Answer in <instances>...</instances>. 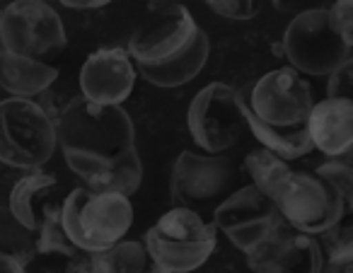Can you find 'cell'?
Here are the masks:
<instances>
[{
    "label": "cell",
    "instance_id": "12",
    "mask_svg": "<svg viewBox=\"0 0 353 273\" xmlns=\"http://www.w3.org/2000/svg\"><path fill=\"white\" fill-rule=\"evenodd\" d=\"M232 176H235V170L228 157L184 150L172 165V201L174 205L206 203L225 194Z\"/></svg>",
    "mask_w": 353,
    "mask_h": 273
},
{
    "label": "cell",
    "instance_id": "11",
    "mask_svg": "<svg viewBox=\"0 0 353 273\" xmlns=\"http://www.w3.org/2000/svg\"><path fill=\"white\" fill-rule=\"evenodd\" d=\"M213 228L221 230L237 249L247 252L256 242L285 228L276 203L261 194L254 184H247L230 194L213 213Z\"/></svg>",
    "mask_w": 353,
    "mask_h": 273
},
{
    "label": "cell",
    "instance_id": "14",
    "mask_svg": "<svg viewBox=\"0 0 353 273\" xmlns=\"http://www.w3.org/2000/svg\"><path fill=\"white\" fill-rule=\"evenodd\" d=\"M245 254L256 273H319L324 263V252L312 234L288 232L285 228L256 242Z\"/></svg>",
    "mask_w": 353,
    "mask_h": 273
},
{
    "label": "cell",
    "instance_id": "16",
    "mask_svg": "<svg viewBox=\"0 0 353 273\" xmlns=\"http://www.w3.org/2000/svg\"><path fill=\"white\" fill-rule=\"evenodd\" d=\"M59 78V68L44 63L41 59L0 51V88H6L10 97L34 99L44 94Z\"/></svg>",
    "mask_w": 353,
    "mask_h": 273
},
{
    "label": "cell",
    "instance_id": "25",
    "mask_svg": "<svg viewBox=\"0 0 353 273\" xmlns=\"http://www.w3.org/2000/svg\"><path fill=\"white\" fill-rule=\"evenodd\" d=\"M264 3L266 0H206V6L216 15L235 22H245L256 17L261 12V8H264Z\"/></svg>",
    "mask_w": 353,
    "mask_h": 273
},
{
    "label": "cell",
    "instance_id": "8",
    "mask_svg": "<svg viewBox=\"0 0 353 273\" xmlns=\"http://www.w3.org/2000/svg\"><path fill=\"white\" fill-rule=\"evenodd\" d=\"M187 123L194 143L203 152L223 155L225 150H230L247 128L237 88L216 80L199 90L189 104Z\"/></svg>",
    "mask_w": 353,
    "mask_h": 273
},
{
    "label": "cell",
    "instance_id": "31",
    "mask_svg": "<svg viewBox=\"0 0 353 273\" xmlns=\"http://www.w3.org/2000/svg\"><path fill=\"white\" fill-rule=\"evenodd\" d=\"M59 3L70 10H97V8L109 6L112 0H59Z\"/></svg>",
    "mask_w": 353,
    "mask_h": 273
},
{
    "label": "cell",
    "instance_id": "29",
    "mask_svg": "<svg viewBox=\"0 0 353 273\" xmlns=\"http://www.w3.org/2000/svg\"><path fill=\"white\" fill-rule=\"evenodd\" d=\"M61 273H104V268L99 263L97 254L78 252L75 256L68 259V263H65V268Z\"/></svg>",
    "mask_w": 353,
    "mask_h": 273
},
{
    "label": "cell",
    "instance_id": "26",
    "mask_svg": "<svg viewBox=\"0 0 353 273\" xmlns=\"http://www.w3.org/2000/svg\"><path fill=\"white\" fill-rule=\"evenodd\" d=\"M329 17H332L339 34L348 44H353V0H334L329 6Z\"/></svg>",
    "mask_w": 353,
    "mask_h": 273
},
{
    "label": "cell",
    "instance_id": "34",
    "mask_svg": "<svg viewBox=\"0 0 353 273\" xmlns=\"http://www.w3.org/2000/svg\"><path fill=\"white\" fill-rule=\"evenodd\" d=\"M145 273H157V271H155V268H152V271H150V268H148V271H145Z\"/></svg>",
    "mask_w": 353,
    "mask_h": 273
},
{
    "label": "cell",
    "instance_id": "22",
    "mask_svg": "<svg viewBox=\"0 0 353 273\" xmlns=\"http://www.w3.org/2000/svg\"><path fill=\"white\" fill-rule=\"evenodd\" d=\"M37 237V254H59V256H75L80 252L65 234L63 225H61V208L59 205L46 203L41 208L39 225L34 230Z\"/></svg>",
    "mask_w": 353,
    "mask_h": 273
},
{
    "label": "cell",
    "instance_id": "24",
    "mask_svg": "<svg viewBox=\"0 0 353 273\" xmlns=\"http://www.w3.org/2000/svg\"><path fill=\"white\" fill-rule=\"evenodd\" d=\"M314 174H319L322 179H327L339 194L346 199V203H353V170L346 160H332L327 165L317 167Z\"/></svg>",
    "mask_w": 353,
    "mask_h": 273
},
{
    "label": "cell",
    "instance_id": "21",
    "mask_svg": "<svg viewBox=\"0 0 353 273\" xmlns=\"http://www.w3.org/2000/svg\"><path fill=\"white\" fill-rule=\"evenodd\" d=\"M0 254L17 259L25 266L37 256L34 232L25 228L6 205H0Z\"/></svg>",
    "mask_w": 353,
    "mask_h": 273
},
{
    "label": "cell",
    "instance_id": "35",
    "mask_svg": "<svg viewBox=\"0 0 353 273\" xmlns=\"http://www.w3.org/2000/svg\"><path fill=\"white\" fill-rule=\"evenodd\" d=\"M0 170H3V165H0Z\"/></svg>",
    "mask_w": 353,
    "mask_h": 273
},
{
    "label": "cell",
    "instance_id": "18",
    "mask_svg": "<svg viewBox=\"0 0 353 273\" xmlns=\"http://www.w3.org/2000/svg\"><path fill=\"white\" fill-rule=\"evenodd\" d=\"M208 54H211V44H208V37L203 32L196 39V44L179 59L162 65H133V68H136V75H141L143 80H148L155 88H179V85L192 83L201 73L208 61Z\"/></svg>",
    "mask_w": 353,
    "mask_h": 273
},
{
    "label": "cell",
    "instance_id": "1",
    "mask_svg": "<svg viewBox=\"0 0 353 273\" xmlns=\"http://www.w3.org/2000/svg\"><path fill=\"white\" fill-rule=\"evenodd\" d=\"M56 148L65 165L92 191L131 196L143 181L131 117L121 107L92 104L85 97L68 99L54 117Z\"/></svg>",
    "mask_w": 353,
    "mask_h": 273
},
{
    "label": "cell",
    "instance_id": "20",
    "mask_svg": "<svg viewBox=\"0 0 353 273\" xmlns=\"http://www.w3.org/2000/svg\"><path fill=\"white\" fill-rule=\"evenodd\" d=\"M245 167L252 176V184H254L261 194L269 196V199H274V194L285 181V176L293 172L288 167V162L281 160L279 155H274V152L266 150V148H256V150H252L245 160Z\"/></svg>",
    "mask_w": 353,
    "mask_h": 273
},
{
    "label": "cell",
    "instance_id": "6",
    "mask_svg": "<svg viewBox=\"0 0 353 273\" xmlns=\"http://www.w3.org/2000/svg\"><path fill=\"white\" fill-rule=\"evenodd\" d=\"M271 201L276 203L285 225H290L295 232L312 237L339 225L351 208L346 199L314 172H290Z\"/></svg>",
    "mask_w": 353,
    "mask_h": 273
},
{
    "label": "cell",
    "instance_id": "4",
    "mask_svg": "<svg viewBox=\"0 0 353 273\" xmlns=\"http://www.w3.org/2000/svg\"><path fill=\"white\" fill-rule=\"evenodd\" d=\"M56 152L54 117L27 97L0 99V165L39 170Z\"/></svg>",
    "mask_w": 353,
    "mask_h": 273
},
{
    "label": "cell",
    "instance_id": "17",
    "mask_svg": "<svg viewBox=\"0 0 353 273\" xmlns=\"http://www.w3.org/2000/svg\"><path fill=\"white\" fill-rule=\"evenodd\" d=\"M242 117H245V126L254 133V138L261 143V148L279 155L281 160H298V157H305L312 150L305 123H298V126H271V123L261 121L245 102H242Z\"/></svg>",
    "mask_w": 353,
    "mask_h": 273
},
{
    "label": "cell",
    "instance_id": "5",
    "mask_svg": "<svg viewBox=\"0 0 353 273\" xmlns=\"http://www.w3.org/2000/svg\"><path fill=\"white\" fill-rule=\"evenodd\" d=\"M351 51L353 44L339 34L329 17V8L295 15L281 39V54L290 68L312 78H322L341 68L346 61H351Z\"/></svg>",
    "mask_w": 353,
    "mask_h": 273
},
{
    "label": "cell",
    "instance_id": "7",
    "mask_svg": "<svg viewBox=\"0 0 353 273\" xmlns=\"http://www.w3.org/2000/svg\"><path fill=\"white\" fill-rule=\"evenodd\" d=\"M65 44L63 20L46 0H12L0 10V51L44 59Z\"/></svg>",
    "mask_w": 353,
    "mask_h": 273
},
{
    "label": "cell",
    "instance_id": "32",
    "mask_svg": "<svg viewBox=\"0 0 353 273\" xmlns=\"http://www.w3.org/2000/svg\"><path fill=\"white\" fill-rule=\"evenodd\" d=\"M0 273H27V266L17 259L0 254Z\"/></svg>",
    "mask_w": 353,
    "mask_h": 273
},
{
    "label": "cell",
    "instance_id": "23",
    "mask_svg": "<svg viewBox=\"0 0 353 273\" xmlns=\"http://www.w3.org/2000/svg\"><path fill=\"white\" fill-rule=\"evenodd\" d=\"M104 273H145L148 271V252L145 244L136 239H119L112 247L97 254Z\"/></svg>",
    "mask_w": 353,
    "mask_h": 273
},
{
    "label": "cell",
    "instance_id": "15",
    "mask_svg": "<svg viewBox=\"0 0 353 273\" xmlns=\"http://www.w3.org/2000/svg\"><path fill=\"white\" fill-rule=\"evenodd\" d=\"M305 128L312 148L332 160L346 157L353 145V102L343 97H327L312 104Z\"/></svg>",
    "mask_w": 353,
    "mask_h": 273
},
{
    "label": "cell",
    "instance_id": "33",
    "mask_svg": "<svg viewBox=\"0 0 353 273\" xmlns=\"http://www.w3.org/2000/svg\"><path fill=\"white\" fill-rule=\"evenodd\" d=\"M170 6H174V0H148V8H150L152 12H160Z\"/></svg>",
    "mask_w": 353,
    "mask_h": 273
},
{
    "label": "cell",
    "instance_id": "3",
    "mask_svg": "<svg viewBox=\"0 0 353 273\" xmlns=\"http://www.w3.org/2000/svg\"><path fill=\"white\" fill-rule=\"evenodd\" d=\"M61 208V225L80 252L99 254L131 230L133 205L114 191L73 189Z\"/></svg>",
    "mask_w": 353,
    "mask_h": 273
},
{
    "label": "cell",
    "instance_id": "13",
    "mask_svg": "<svg viewBox=\"0 0 353 273\" xmlns=\"http://www.w3.org/2000/svg\"><path fill=\"white\" fill-rule=\"evenodd\" d=\"M80 97L104 107H121L133 92L136 68L126 49H99L80 68Z\"/></svg>",
    "mask_w": 353,
    "mask_h": 273
},
{
    "label": "cell",
    "instance_id": "30",
    "mask_svg": "<svg viewBox=\"0 0 353 273\" xmlns=\"http://www.w3.org/2000/svg\"><path fill=\"white\" fill-rule=\"evenodd\" d=\"M319 273H353V252L329 254V261L322 263Z\"/></svg>",
    "mask_w": 353,
    "mask_h": 273
},
{
    "label": "cell",
    "instance_id": "28",
    "mask_svg": "<svg viewBox=\"0 0 353 273\" xmlns=\"http://www.w3.org/2000/svg\"><path fill=\"white\" fill-rule=\"evenodd\" d=\"M332 3L334 0H271L274 10L281 12V15H288V17H295V15H300V12H307V10H327Z\"/></svg>",
    "mask_w": 353,
    "mask_h": 273
},
{
    "label": "cell",
    "instance_id": "2",
    "mask_svg": "<svg viewBox=\"0 0 353 273\" xmlns=\"http://www.w3.org/2000/svg\"><path fill=\"white\" fill-rule=\"evenodd\" d=\"M216 232L189 205H174L145 232V252L157 273H192L216 249Z\"/></svg>",
    "mask_w": 353,
    "mask_h": 273
},
{
    "label": "cell",
    "instance_id": "10",
    "mask_svg": "<svg viewBox=\"0 0 353 273\" xmlns=\"http://www.w3.org/2000/svg\"><path fill=\"white\" fill-rule=\"evenodd\" d=\"M201 34L203 30L192 12L174 3L165 10L152 12L150 20L133 32L126 51L133 65H162L187 54Z\"/></svg>",
    "mask_w": 353,
    "mask_h": 273
},
{
    "label": "cell",
    "instance_id": "9",
    "mask_svg": "<svg viewBox=\"0 0 353 273\" xmlns=\"http://www.w3.org/2000/svg\"><path fill=\"white\" fill-rule=\"evenodd\" d=\"M242 102L271 126H298L305 123L312 109V88L293 68L266 70L254 83L237 88Z\"/></svg>",
    "mask_w": 353,
    "mask_h": 273
},
{
    "label": "cell",
    "instance_id": "19",
    "mask_svg": "<svg viewBox=\"0 0 353 273\" xmlns=\"http://www.w3.org/2000/svg\"><path fill=\"white\" fill-rule=\"evenodd\" d=\"M56 184H59V179L51 172H44L41 167L39 170H27V174L22 179H17V184L12 186L8 208L25 228H30L34 232L37 225H39L41 208L46 205L44 196Z\"/></svg>",
    "mask_w": 353,
    "mask_h": 273
},
{
    "label": "cell",
    "instance_id": "27",
    "mask_svg": "<svg viewBox=\"0 0 353 273\" xmlns=\"http://www.w3.org/2000/svg\"><path fill=\"white\" fill-rule=\"evenodd\" d=\"M351 75H353V59L346 61L341 68H336L334 73H329V85H327V97H343L351 99Z\"/></svg>",
    "mask_w": 353,
    "mask_h": 273
}]
</instances>
